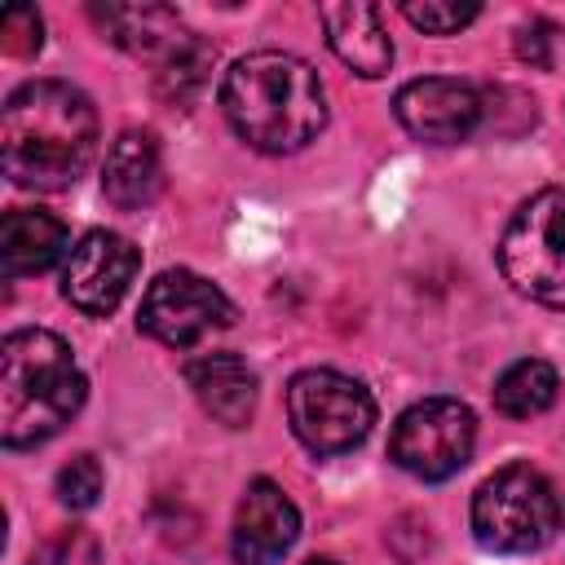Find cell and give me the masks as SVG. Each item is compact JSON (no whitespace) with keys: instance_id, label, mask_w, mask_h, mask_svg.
Returning <instances> with one entry per match:
<instances>
[{"instance_id":"obj_1","label":"cell","mask_w":565,"mask_h":565,"mask_svg":"<svg viewBox=\"0 0 565 565\" xmlns=\"http://www.w3.org/2000/svg\"><path fill=\"white\" fill-rule=\"evenodd\" d=\"M97 110L62 79H31L9 93L0 115V163L26 190H66L93 163Z\"/></svg>"},{"instance_id":"obj_2","label":"cell","mask_w":565,"mask_h":565,"mask_svg":"<svg viewBox=\"0 0 565 565\" xmlns=\"http://www.w3.org/2000/svg\"><path fill=\"white\" fill-rule=\"evenodd\" d=\"M221 110L247 146L265 154H291L322 132L327 93L309 62L278 49H260L225 71Z\"/></svg>"},{"instance_id":"obj_3","label":"cell","mask_w":565,"mask_h":565,"mask_svg":"<svg viewBox=\"0 0 565 565\" xmlns=\"http://www.w3.org/2000/svg\"><path fill=\"white\" fill-rule=\"evenodd\" d=\"M84 371L53 331H9L0 344V441L22 450L57 437L84 406Z\"/></svg>"},{"instance_id":"obj_4","label":"cell","mask_w":565,"mask_h":565,"mask_svg":"<svg viewBox=\"0 0 565 565\" xmlns=\"http://www.w3.org/2000/svg\"><path fill=\"white\" fill-rule=\"evenodd\" d=\"M556 530H561V499L552 481L530 463L499 468L472 494V534L490 552L503 556L539 552Z\"/></svg>"},{"instance_id":"obj_5","label":"cell","mask_w":565,"mask_h":565,"mask_svg":"<svg viewBox=\"0 0 565 565\" xmlns=\"http://www.w3.org/2000/svg\"><path fill=\"white\" fill-rule=\"evenodd\" d=\"M499 269L521 296L565 309V190L561 185L539 190L530 203L516 207L499 243Z\"/></svg>"},{"instance_id":"obj_6","label":"cell","mask_w":565,"mask_h":565,"mask_svg":"<svg viewBox=\"0 0 565 565\" xmlns=\"http://www.w3.org/2000/svg\"><path fill=\"white\" fill-rule=\"evenodd\" d=\"M287 419L313 455H344L366 441L375 424L371 393L340 371H300L287 384Z\"/></svg>"},{"instance_id":"obj_7","label":"cell","mask_w":565,"mask_h":565,"mask_svg":"<svg viewBox=\"0 0 565 565\" xmlns=\"http://www.w3.org/2000/svg\"><path fill=\"white\" fill-rule=\"evenodd\" d=\"M477 441V419L459 397H424L406 406L388 437V459L424 481L455 477Z\"/></svg>"},{"instance_id":"obj_8","label":"cell","mask_w":565,"mask_h":565,"mask_svg":"<svg viewBox=\"0 0 565 565\" xmlns=\"http://www.w3.org/2000/svg\"><path fill=\"white\" fill-rule=\"evenodd\" d=\"M230 318H234L230 296L194 269H163L146 287L137 309V327L168 349H190L203 335L230 327Z\"/></svg>"},{"instance_id":"obj_9","label":"cell","mask_w":565,"mask_h":565,"mask_svg":"<svg viewBox=\"0 0 565 565\" xmlns=\"http://www.w3.org/2000/svg\"><path fill=\"white\" fill-rule=\"evenodd\" d=\"M137 247L124 238V234H110V230H93L84 234L71 256H66V269H62V296L88 313V318H106L115 313V305L124 300L128 282L137 278Z\"/></svg>"},{"instance_id":"obj_10","label":"cell","mask_w":565,"mask_h":565,"mask_svg":"<svg viewBox=\"0 0 565 565\" xmlns=\"http://www.w3.org/2000/svg\"><path fill=\"white\" fill-rule=\"evenodd\" d=\"M393 115L397 124L419 137V141H433V146H446V141H463L472 137V128L481 124L486 115V102L472 84L463 79H446V75H424V79H411L397 88L393 97Z\"/></svg>"},{"instance_id":"obj_11","label":"cell","mask_w":565,"mask_h":565,"mask_svg":"<svg viewBox=\"0 0 565 565\" xmlns=\"http://www.w3.org/2000/svg\"><path fill=\"white\" fill-rule=\"evenodd\" d=\"M300 534V512L274 481H252L234 512V561L238 565H282Z\"/></svg>"},{"instance_id":"obj_12","label":"cell","mask_w":565,"mask_h":565,"mask_svg":"<svg viewBox=\"0 0 565 565\" xmlns=\"http://www.w3.org/2000/svg\"><path fill=\"white\" fill-rule=\"evenodd\" d=\"M318 22H322V31H327L331 53H335L349 71H358V75H366V79H375V75L388 71V62H393V40H388V31H384L375 4H362V0L322 4V9H318Z\"/></svg>"},{"instance_id":"obj_13","label":"cell","mask_w":565,"mask_h":565,"mask_svg":"<svg viewBox=\"0 0 565 565\" xmlns=\"http://www.w3.org/2000/svg\"><path fill=\"white\" fill-rule=\"evenodd\" d=\"M185 380L199 397V406L225 424V428H243L256 411V375L247 371L243 358L234 353H199L185 362Z\"/></svg>"},{"instance_id":"obj_14","label":"cell","mask_w":565,"mask_h":565,"mask_svg":"<svg viewBox=\"0 0 565 565\" xmlns=\"http://www.w3.org/2000/svg\"><path fill=\"white\" fill-rule=\"evenodd\" d=\"M102 190L115 207L132 212V207H146L154 203V194L163 190V159H159V141L150 132H119L106 150V163H102Z\"/></svg>"},{"instance_id":"obj_15","label":"cell","mask_w":565,"mask_h":565,"mask_svg":"<svg viewBox=\"0 0 565 565\" xmlns=\"http://www.w3.org/2000/svg\"><path fill=\"white\" fill-rule=\"evenodd\" d=\"M66 252V225L40 207H13L0 225V269L4 278L44 274Z\"/></svg>"},{"instance_id":"obj_16","label":"cell","mask_w":565,"mask_h":565,"mask_svg":"<svg viewBox=\"0 0 565 565\" xmlns=\"http://www.w3.org/2000/svg\"><path fill=\"white\" fill-rule=\"evenodd\" d=\"M88 18L97 22V31L128 49V53H146V57H159L185 26L172 9L163 4H93Z\"/></svg>"},{"instance_id":"obj_17","label":"cell","mask_w":565,"mask_h":565,"mask_svg":"<svg viewBox=\"0 0 565 565\" xmlns=\"http://www.w3.org/2000/svg\"><path fill=\"white\" fill-rule=\"evenodd\" d=\"M212 62H216V49L194 35V31H181L159 57H154V93L168 102V106H194L199 93L207 88V75H212Z\"/></svg>"},{"instance_id":"obj_18","label":"cell","mask_w":565,"mask_h":565,"mask_svg":"<svg viewBox=\"0 0 565 565\" xmlns=\"http://www.w3.org/2000/svg\"><path fill=\"white\" fill-rule=\"evenodd\" d=\"M556 388H561V380H556V366L552 362L521 358V362H512L494 380V406L508 419H530V415H543L556 402Z\"/></svg>"},{"instance_id":"obj_19","label":"cell","mask_w":565,"mask_h":565,"mask_svg":"<svg viewBox=\"0 0 565 565\" xmlns=\"http://www.w3.org/2000/svg\"><path fill=\"white\" fill-rule=\"evenodd\" d=\"M477 13H481L477 4H455V0H424V4L419 0H406L402 4V18L411 26H419V31H428V35H450V31L468 26Z\"/></svg>"},{"instance_id":"obj_20","label":"cell","mask_w":565,"mask_h":565,"mask_svg":"<svg viewBox=\"0 0 565 565\" xmlns=\"http://www.w3.org/2000/svg\"><path fill=\"white\" fill-rule=\"evenodd\" d=\"M97 494H102V463H97L93 455H75V459L57 472V499H62L66 508L84 512V508L97 503Z\"/></svg>"},{"instance_id":"obj_21","label":"cell","mask_w":565,"mask_h":565,"mask_svg":"<svg viewBox=\"0 0 565 565\" xmlns=\"http://www.w3.org/2000/svg\"><path fill=\"white\" fill-rule=\"evenodd\" d=\"M0 44H4V53H13V57L40 53V44H44V22H40V13H35L31 4H9L4 18H0Z\"/></svg>"},{"instance_id":"obj_22","label":"cell","mask_w":565,"mask_h":565,"mask_svg":"<svg viewBox=\"0 0 565 565\" xmlns=\"http://www.w3.org/2000/svg\"><path fill=\"white\" fill-rule=\"evenodd\" d=\"M552 40H556V26L543 22V18H534V22H525L516 31V57L530 62V66H539V71H547L552 66Z\"/></svg>"},{"instance_id":"obj_23","label":"cell","mask_w":565,"mask_h":565,"mask_svg":"<svg viewBox=\"0 0 565 565\" xmlns=\"http://www.w3.org/2000/svg\"><path fill=\"white\" fill-rule=\"evenodd\" d=\"M305 565H335V561H327V556H313V561H305Z\"/></svg>"}]
</instances>
